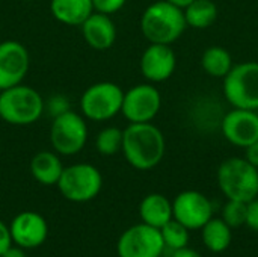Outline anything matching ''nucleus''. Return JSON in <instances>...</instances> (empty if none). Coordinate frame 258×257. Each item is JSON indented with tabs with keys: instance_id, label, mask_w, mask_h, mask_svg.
Wrapping results in <instances>:
<instances>
[{
	"instance_id": "obj_9",
	"label": "nucleus",
	"mask_w": 258,
	"mask_h": 257,
	"mask_svg": "<svg viewBox=\"0 0 258 257\" xmlns=\"http://www.w3.org/2000/svg\"><path fill=\"white\" fill-rule=\"evenodd\" d=\"M116 250L119 257H162L165 244L159 229L141 223L121 235Z\"/></svg>"
},
{
	"instance_id": "obj_16",
	"label": "nucleus",
	"mask_w": 258,
	"mask_h": 257,
	"mask_svg": "<svg viewBox=\"0 0 258 257\" xmlns=\"http://www.w3.org/2000/svg\"><path fill=\"white\" fill-rule=\"evenodd\" d=\"M80 27L86 44L94 50H109L116 39V27L110 15L94 11Z\"/></svg>"
},
{
	"instance_id": "obj_8",
	"label": "nucleus",
	"mask_w": 258,
	"mask_h": 257,
	"mask_svg": "<svg viewBox=\"0 0 258 257\" xmlns=\"http://www.w3.org/2000/svg\"><path fill=\"white\" fill-rule=\"evenodd\" d=\"M88 141V126L83 115L65 111L54 117L50 127V142L57 155L73 156L83 150Z\"/></svg>"
},
{
	"instance_id": "obj_23",
	"label": "nucleus",
	"mask_w": 258,
	"mask_h": 257,
	"mask_svg": "<svg viewBox=\"0 0 258 257\" xmlns=\"http://www.w3.org/2000/svg\"><path fill=\"white\" fill-rule=\"evenodd\" d=\"M189 232L183 224H180L178 221H175L174 218L171 221H168L162 229H160V235L165 244V250L174 251L183 247H187L189 244Z\"/></svg>"
},
{
	"instance_id": "obj_12",
	"label": "nucleus",
	"mask_w": 258,
	"mask_h": 257,
	"mask_svg": "<svg viewBox=\"0 0 258 257\" xmlns=\"http://www.w3.org/2000/svg\"><path fill=\"white\" fill-rule=\"evenodd\" d=\"M30 65L27 48L18 41L0 42V91L23 83Z\"/></svg>"
},
{
	"instance_id": "obj_27",
	"label": "nucleus",
	"mask_w": 258,
	"mask_h": 257,
	"mask_svg": "<svg viewBox=\"0 0 258 257\" xmlns=\"http://www.w3.org/2000/svg\"><path fill=\"white\" fill-rule=\"evenodd\" d=\"M245 226H248L251 230L258 232V197L246 203V221Z\"/></svg>"
},
{
	"instance_id": "obj_1",
	"label": "nucleus",
	"mask_w": 258,
	"mask_h": 257,
	"mask_svg": "<svg viewBox=\"0 0 258 257\" xmlns=\"http://www.w3.org/2000/svg\"><path fill=\"white\" fill-rule=\"evenodd\" d=\"M121 151L133 168L153 170L165 156V136L151 123H130L122 130Z\"/></svg>"
},
{
	"instance_id": "obj_33",
	"label": "nucleus",
	"mask_w": 258,
	"mask_h": 257,
	"mask_svg": "<svg viewBox=\"0 0 258 257\" xmlns=\"http://www.w3.org/2000/svg\"><path fill=\"white\" fill-rule=\"evenodd\" d=\"M24 2H30V0H24Z\"/></svg>"
},
{
	"instance_id": "obj_21",
	"label": "nucleus",
	"mask_w": 258,
	"mask_h": 257,
	"mask_svg": "<svg viewBox=\"0 0 258 257\" xmlns=\"http://www.w3.org/2000/svg\"><path fill=\"white\" fill-rule=\"evenodd\" d=\"M201 65L209 76L216 79H224L234 67L230 52L221 45H212L206 48L201 56Z\"/></svg>"
},
{
	"instance_id": "obj_2",
	"label": "nucleus",
	"mask_w": 258,
	"mask_h": 257,
	"mask_svg": "<svg viewBox=\"0 0 258 257\" xmlns=\"http://www.w3.org/2000/svg\"><path fill=\"white\" fill-rule=\"evenodd\" d=\"M186 27L183 9L166 0L151 3L141 17L142 35L151 44L171 45L183 35Z\"/></svg>"
},
{
	"instance_id": "obj_24",
	"label": "nucleus",
	"mask_w": 258,
	"mask_h": 257,
	"mask_svg": "<svg viewBox=\"0 0 258 257\" xmlns=\"http://www.w3.org/2000/svg\"><path fill=\"white\" fill-rule=\"evenodd\" d=\"M95 147L103 156H113L122 148V130L113 126L103 129L95 139Z\"/></svg>"
},
{
	"instance_id": "obj_25",
	"label": "nucleus",
	"mask_w": 258,
	"mask_h": 257,
	"mask_svg": "<svg viewBox=\"0 0 258 257\" xmlns=\"http://www.w3.org/2000/svg\"><path fill=\"white\" fill-rule=\"evenodd\" d=\"M222 220L231 227L239 229L245 226L246 221V203L228 200L222 209Z\"/></svg>"
},
{
	"instance_id": "obj_14",
	"label": "nucleus",
	"mask_w": 258,
	"mask_h": 257,
	"mask_svg": "<svg viewBox=\"0 0 258 257\" xmlns=\"http://www.w3.org/2000/svg\"><path fill=\"white\" fill-rule=\"evenodd\" d=\"M141 73L151 83L168 80L177 67V56L168 44H151L141 56Z\"/></svg>"
},
{
	"instance_id": "obj_5",
	"label": "nucleus",
	"mask_w": 258,
	"mask_h": 257,
	"mask_svg": "<svg viewBox=\"0 0 258 257\" xmlns=\"http://www.w3.org/2000/svg\"><path fill=\"white\" fill-rule=\"evenodd\" d=\"M224 95L237 109H258V61L236 64L224 77Z\"/></svg>"
},
{
	"instance_id": "obj_15",
	"label": "nucleus",
	"mask_w": 258,
	"mask_h": 257,
	"mask_svg": "<svg viewBox=\"0 0 258 257\" xmlns=\"http://www.w3.org/2000/svg\"><path fill=\"white\" fill-rule=\"evenodd\" d=\"M9 230L12 242H15L17 247L23 250H30L42 245L48 235V226L44 217L30 211L18 214L12 220Z\"/></svg>"
},
{
	"instance_id": "obj_4",
	"label": "nucleus",
	"mask_w": 258,
	"mask_h": 257,
	"mask_svg": "<svg viewBox=\"0 0 258 257\" xmlns=\"http://www.w3.org/2000/svg\"><path fill=\"white\" fill-rule=\"evenodd\" d=\"M44 112V100L32 86L18 83L0 91V118L12 126L36 123Z\"/></svg>"
},
{
	"instance_id": "obj_13",
	"label": "nucleus",
	"mask_w": 258,
	"mask_h": 257,
	"mask_svg": "<svg viewBox=\"0 0 258 257\" xmlns=\"http://www.w3.org/2000/svg\"><path fill=\"white\" fill-rule=\"evenodd\" d=\"M221 129L230 144L246 148L258 139V114L255 111L234 108L224 117Z\"/></svg>"
},
{
	"instance_id": "obj_11",
	"label": "nucleus",
	"mask_w": 258,
	"mask_h": 257,
	"mask_svg": "<svg viewBox=\"0 0 258 257\" xmlns=\"http://www.w3.org/2000/svg\"><path fill=\"white\" fill-rule=\"evenodd\" d=\"M212 217V201L200 191H183L172 201V218L187 230L203 229Z\"/></svg>"
},
{
	"instance_id": "obj_32",
	"label": "nucleus",
	"mask_w": 258,
	"mask_h": 257,
	"mask_svg": "<svg viewBox=\"0 0 258 257\" xmlns=\"http://www.w3.org/2000/svg\"><path fill=\"white\" fill-rule=\"evenodd\" d=\"M166 2H169V3H172V5H175V6L184 9V8H186L189 3H192L194 0H166Z\"/></svg>"
},
{
	"instance_id": "obj_17",
	"label": "nucleus",
	"mask_w": 258,
	"mask_h": 257,
	"mask_svg": "<svg viewBox=\"0 0 258 257\" xmlns=\"http://www.w3.org/2000/svg\"><path fill=\"white\" fill-rule=\"evenodd\" d=\"M50 11L53 17L67 26H82L94 12L92 0H51Z\"/></svg>"
},
{
	"instance_id": "obj_20",
	"label": "nucleus",
	"mask_w": 258,
	"mask_h": 257,
	"mask_svg": "<svg viewBox=\"0 0 258 257\" xmlns=\"http://www.w3.org/2000/svg\"><path fill=\"white\" fill-rule=\"evenodd\" d=\"M231 227L222 218H210L201 229L203 242L212 253H224L233 239Z\"/></svg>"
},
{
	"instance_id": "obj_10",
	"label": "nucleus",
	"mask_w": 258,
	"mask_h": 257,
	"mask_svg": "<svg viewBox=\"0 0 258 257\" xmlns=\"http://www.w3.org/2000/svg\"><path fill=\"white\" fill-rule=\"evenodd\" d=\"M162 108V95L151 83H141L124 92L121 114L130 123H151Z\"/></svg>"
},
{
	"instance_id": "obj_31",
	"label": "nucleus",
	"mask_w": 258,
	"mask_h": 257,
	"mask_svg": "<svg viewBox=\"0 0 258 257\" xmlns=\"http://www.w3.org/2000/svg\"><path fill=\"white\" fill-rule=\"evenodd\" d=\"M2 257H27L24 254V251H23V248H20V247H11L5 254Z\"/></svg>"
},
{
	"instance_id": "obj_7",
	"label": "nucleus",
	"mask_w": 258,
	"mask_h": 257,
	"mask_svg": "<svg viewBox=\"0 0 258 257\" xmlns=\"http://www.w3.org/2000/svg\"><path fill=\"white\" fill-rule=\"evenodd\" d=\"M101 186V173L91 164H74L63 168L57 182L60 194L74 203H85L95 198Z\"/></svg>"
},
{
	"instance_id": "obj_30",
	"label": "nucleus",
	"mask_w": 258,
	"mask_h": 257,
	"mask_svg": "<svg viewBox=\"0 0 258 257\" xmlns=\"http://www.w3.org/2000/svg\"><path fill=\"white\" fill-rule=\"evenodd\" d=\"M171 257H203V256H201L197 250H194V248L183 247V248H178V250L171 251Z\"/></svg>"
},
{
	"instance_id": "obj_28",
	"label": "nucleus",
	"mask_w": 258,
	"mask_h": 257,
	"mask_svg": "<svg viewBox=\"0 0 258 257\" xmlns=\"http://www.w3.org/2000/svg\"><path fill=\"white\" fill-rule=\"evenodd\" d=\"M11 247H12V236H11L9 226H6L3 221H0V257L3 256Z\"/></svg>"
},
{
	"instance_id": "obj_29",
	"label": "nucleus",
	"mask_w": 258,
	"mask_h": 257,
	"mask_svg": "<svg viewBox=\"0 0 258 257\" xmlns=\"http://www.w3.org/2000/svg\"><path fill=\"white\" fill-rule=\"evenodd\" d=\"M245 150H246L245 151V159L249 164H252L255 168H258V139L255 142H252L251 145H248Z\"/></svg>"
},
{
	"instance_id": "obj_6",
	"label": "nucleus",
	"mask_w": 258,
	"mask_h": 257,
	"mask_svg": "<svg viewBox=\"0 0 258 257\" xmlns=\"http://www.w3.org/2000/svg\"><path fill=\"white\" fill-rule=\"evenodd\" d=\"M124 91L113 82H98L80 97L82 115L91 121H107L121 112Z\"/></svg>"
},
{
	"instance_id": "obj_3",
	"label": "nucleus",
	"mask_w": 258,
	"mask_h": 257,
	"mask_svg": "<svg viewBox=\"0 0 258 257\" xmlns=\"http://www.w3.org/2000/svg\"><path fill=\"white\" fill-rule=\"evenodd\" d=\"M218 185L227 200L249 203L258 197V168L245 158H228L218 168Z\"/></svg>"
},
{
	"instance_id": "obj_26",
	"label": "nucleus",
	"mask_w": 258,
	"mask_h": 257,
	"mask_svg": "<svg viewBox=\"0 0 258 257\" xmlns=\"http://www.w3.org/2000/svg\"><path fill=\"white\" fill-rule=\"evenodd\" d=\"M127 0H92L94 11L106 15H112L124 8Z\"/></svg>"
},
{
	"instance_id": "obj_18",
	"label": "nucleus",
	"mask_w": 258,
	"mask_h": 257,
	"mask_svg": "<svg viewBox=\"0 0 258 257\" xmlns=\"http://www.w3.org/2000/svg\"><path fill=\"white\" fill-rule=\"evenodd\" d=\"M63 165L57 156V153L53 151H39L36 153L30 161V174L32 177L45 186L57 185L60 174L63 171Z\"/></svg>"
},
{
	"instance_id": "obj_19",
	"label": "nucleus",
	"mask_w": 258,
	"mask_h": 257,
	"mask_svg": "<svg viewBox=\"0 0 258 257\" xmlns=\"http://www.w3.org/2000/svg\"><path fill=\"white\" fill-rule=\"evenodd\" d=\"M139 215L142 223L160 230L172 220V201L162 194H150L141 201Z\"/></svg>"
},
{
	"instance_id": "obj_22",
	"label": "nucleus",
	"mask_w": 258,
	"mask_h": 257,
	"mask_svg": "<svg viewBox=\"0 0 258 257\" xmlns=\"http://www.w3.org/2000/svg\"><path fill=\"white\" fill-rule=\"evenodd\" d=\"M186 24L192 29H207L218 17V6L213 0H194L184 9Z\"/></svg>"
},
{
	"instance_id": "obj_34",
	"label": "nucleus",
	"mask_w": 258,
	"mask_h": 257,
	"mask_svg": "<svg viewBox=\"0 0 258 257\" xmlns=\"http://www.w3.org/2000/svg\"><path fill=\"white\" fill-rule=\"evenodd\" d=\"M257 58H258V52H257Z\"/></svg>"
}]
</instances>
